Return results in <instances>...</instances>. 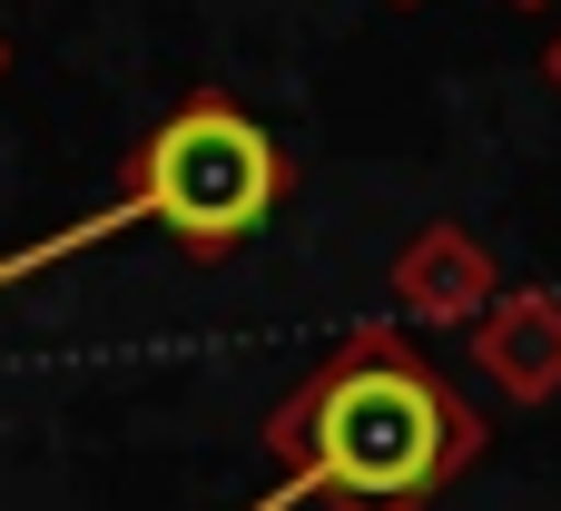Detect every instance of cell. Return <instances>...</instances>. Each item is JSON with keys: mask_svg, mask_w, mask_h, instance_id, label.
Wrapping results in <instances>:
<instances>
[{"mask_svg": "<svg viewBox=\"0 0 561 511\" xmlns=\"http://www.w3.org/2000/svg\"><path fill=\"white\" fill-rule=\"evenodd\" d=\"M276 453L286 483L256 511L335 502V511H414L444 473H463L483 453V423L444 394V374L394 345V335H355L335 345V364L306 374V394L276 414Z\"/></svg>", "mask_w": 561, "mask_h": 511, "instance_id": "6da1fadb", "label": "cell"}, {"mask_svg": "<svg viewBox=\"0 0 561 511\" xmlns=\"http://www.w3.org/2000/svg\"><path fill=\"white\" fill-rule=\"evenodd\" d=\"M128 197H138L148 227H168L187 256H227V246H247V236L276 217V197H286V148H276L247 108L187 98L178 118L148 128V148H138V167H128Z\"/></svg>", "mask_w": 561, "mask_h": 511, "instance_id": "7a4b0ae2", "label": "cell"}, {"mask_svg": "<svg viewBox=\"0 0 561 511\" xmlns=\"http://www.w3.org/2000/svg\"><path fill=\"white\" fill-rule=\"evenodd\" d=\"M404 295H414L424 315H473V305L493 295V276H483V256H473L463 236H424V246L404 256Z\"/></svg>", "mask_w": 561, "mask_h": 511, "instance_id": "3957f363", "label": "cell"}, {"mask_svg": "<svg viewBox=\"0 0 561 511\" xmlns=\"http://www.w3.org/2000/svg\"><path fill=\"white\" fill-rule=\"evenodd\" d=\"M483 364H493L513 394H552L561 384V315H542V305L503 315V325L483 335Z\"/></svg>", "mask_w": 561, "mask_h": 511, "instance_id": "277c9868", "label": "cell"}, {"mask_svg": "<svg viewBox=\"0 0 561 511\" xmlns=\"http://www.w3.org/2000/svg\"><path fill=\"white\" fill-rule=\"evenodd\" d=\"M523 10H533V0H523Z\"/></svg>", "mask_w": 561, "mask_h": 511, "instance_id": "5b68a950", "label": "cell"}, {"mask_svg": "<svg viewBox=\"0 0 561 511\" xmlns=\"http://www.w3.org/2000/svg\"><path fill=\"white\" fill-rule=\"evenodd\" d=\"M552 69H561V59H552Z\"/></svg>", "mask_w": 561, "mask_h": 511, "instance_id": "8992f818", "label": "cell"}]
</instances>
